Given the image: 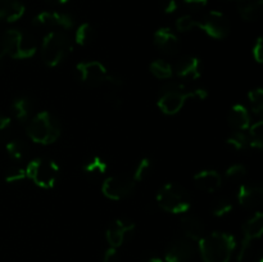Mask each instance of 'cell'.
<instances>
[{
    "label": "cell",
    "instance_id": "39",
    "mask_svg": "<svg viewBox=\"0 0 263 262\" xmlns=\"http://www.w3.org/2000/svg\"><path fill=\"white\" fill-rule=\"evenodd\" d=\"M162 7H163V12L166 13V14H172V13L176 12L179 5H177L176 0H164Z\"/></svg>",
    "mask_w": 263,
    "mask_h": 262
},
{
    "label": "cell",
    "instance_id": "31",
    "mask_svg": "<svg viewBox=\"0 0 263 262\" xmlns=\"http://www.w3.org/2000/svg\"><path fill=\"white\" fill-rule=\"evenodd\" d=\"M151 170H152V159L148 158V157L141 158L140 161H139L138 166H136L135 171H134L133 174V179L135 180L136 184L143 181L144 179H146V176L149 175Z\"/></svg>",
    "mask_w": 263,
    "mask_h": 262
},
{
    "label": "cell",
    "instance_id": "9",
    "mask_svg": "<svg viewBox=\"0 0 263 262\" xmlns=\"http://www.w3.org/2000/svg\"><path fill=\"white\" fill-rule=\"evenodd\" d=\"M136 182L133 176L126 175H115L103 181L102 193L110 200H121L130 197L135 192Z\"/></svg>",
    "mask_w": 263,
    "mask_h": 262
},
{
    "label": "cell",
    "instance_id": "14",
    "mask_svg": "<svg viewBox=\"0 0 263 262\" xmlns=\"http://www.w3.org/2000/svg\"><path fill=\"white\" fill-rule=\"evenodd\" d=\"M135 230V223L128 220L118 218L115 220L105 231V239H107L109 247L118 248L125 243L126 238L134 233Z\"/></svg>",
    "mask_w": 263,
    "mask_h": 262
},
{
    "label": "cell",
    "instance_id": "12",
    "mask_svg": "<svg viewBox=\"0 0 263 262\" xmlns=\"http://www.w3.org/2000/svg\"><path fill=\"white\" fill-rule=\"evenodd\" d=\"M197 254V246L190 239L179 238L168 244L164 252V262H190Z\"/></svg>",
    "mask_w": 263,
    "mask_h": 262
},
{
    "label": "cell",
    "instance_id": "2",
    "mask_svg": "<svg viewBox=\"0 0 263 262\" xmlns=\"http://www.w3.org/2000/svg\"><path fill=\"white\" fill-rule=\"evenodd\" d=\"M235 247V238L225 231H213L198 241L203 262H229Z\"/></svg>",
    "mask_w": 263,
    "mask_h": 262
},
{
    "label": "cell",
    "instance_id": "1",
    "mask_svg": "<svg viewBox=\"0 0 263 262\" xmlns=\"http://www.w3.org/2000/svg\"><path fill=\"white\" fill-rule=\"evenodd\" d=\"M208 97L207 90L203 87L189 86L181 82H171L161 89L157 99L159 110L167 116L177 115L184 108L187 99L203 100Z\"/></svg>",
    "mask_w": 263,
    "mask_h": 262
},
{
    "label": "cell",
    "instance_id": "21",
    "mask_svg": "<svg viewBox=\"0 0 263 262\" xmlns=\"http://www.w3.org/2000/svg\"><path fill=\"white\" fill-rule=\"evenodd\" d=\"M26 7L22 0H0V21L17 22L23 17Z\"/></svg>",
    "mask_w": 263,
    "mask_h": 262
},
{
    "label": "cell",
    "instance_id": "24",
    "mask_svg": "<svg viewBox=\"0 0 263 262\" xmlns=\"http://www.w3.org/2000/svg\"><path fill=\"white\" fill-rule=\"evenodd\" d=\"M108 163L99 156H91L82 166V171L89 177H99L107 172Z\"/></svg>",
    "mask_w": 263,
    "mask_h": 262
},
{
    "label": "cell",
    "instance_id": "32",
    "mask_svg": "<svg viewBox=\"0 0 263 262\" xmlns=\"http://www.w3.org/2000/svg\"><path fill=\"white\" fill-rule=\"evenodd\" d=\"M233 208L234 205L230 199H228V198H220V199L213 202L211 211H212V213L216 217H223V216L229 215L233 211Z\"/></svg>",
    "mask_w": 263,
    "mask_h": 262
},
{
    "label": "cell",
    "instance_id": "36",
    "mask_svg": "<svg viewBox=\"0 0 263 262\" xmlns=\"http://www.w3.org/2000/svg\"><path fill=\"white\" fill-rule=\"evenodd\" d=\"M252 54H253V58L256 59V62L262 63L263 61V40L262 38H257L256 43L253 44V48H252Z\"/></svg>",
    "mask_w": 263,
    "mask_h": 262
},
{
    "label": "cell",
    "instance_id": "34",
    "mask_svg": "<svg viewBox=\"0 0 263 262\" xmlns=\"http://www.w3.org/2000/svg\"><path fill=\"white\" fill-rule=\"evenodd\" d=\"M246 175H247V167L240 163L231 164V166L228 167L225 171V177L228 180H231V181H236V180L243 179Z\"/></svg>",
    "mask_w": 263,
    "mask_h": 262
},
{
    "label": "cell",
    "instance_id": "37",
    "mask_svg": "<svg viewBox=\"0 0 263 262\" xmlns=\"http://www.w3.org/2000/svg\"><path fill=\"white\" fill-rule=\"evenodd\" d=\"M10 125H12V121L10 117L4 115H0V139L5 138L8 135L10 130Z\"/></svg>",
    "mask_w": 263,
    "mask_h": 262
},
{
    "label": "cell",
    "instance_id": "7",
    "mask_svg": "<svg viewBox=\"0 0 263 262\" xmlns=\"http://www.w3.org/2000/svg\"><path fill=\"white\" fill-rule=\"evenodd\" d=\"M26 177L41 189H51L59 176V166L49 158H35L25 169Z\"/></svg>",
    "mask_w": 263,
    "mask_h": 262
},
{
    "label": "cell",
    "instance_id": "25",
    "mask_svg": "<svg viewBox=\"0 0 263 262\" xmlns=\"http://www.w3.org/2000/svg\"><path fill=\"white\" fill-rule=\"evenodd\" d=\"M151 73L159 80H168L174 76V66L164 59H156L149 66Z\"/></svg>",
    "mask_w": 263,
    "mask_h": 262
},
{
    "label": "cell",
    "instance_id": "22",
    "mask_svg": "<svg viewBox=\"0 0 263 262\" xmlns=\"http://www.w3.org/2000/svg\"><path fill=\"white\" fill-rule=\"evenodd\" d=\"M238 10L244 21L258 20L263 10V0H238Z\"/></svg>",
    "mask_w": 263,
    "mask_h": 262
},
{
    "label": "cell",
    "instance_id": "8",
    "mask_svg": "<svg viewBox=\"0 0 263 262\" xmlns=\"http://www.w3.org/2000/svg\"><path fill=\"white\" fill-rule=\"evenodd\" d=\"M74 74L79 81L90 87H107L115 77L98 61L80 62L74 68Z\"/></svg>",
    "mask_w": 263,
    "mask_h": 262
},
{
    "label": "cell",
    "instance_id": "20",
    "mask_svg": "<svg viewBox=\"0 0 263 262\" xmlns=\"http://www.w3.org/2000/svg\"><path fill=\"white\" fill-rule=\"evenodd\" d=\"M180 228H181L185 238L190 239L192 241H199L205 235L204 225L195 216H182L181 220H180Z\"/></svg>",
    "mask_w": 263,
    "mask_h": 262
},
{
    "label": "cell",
    "instance_id": "15",
    "mask_svg": "<svg viewBox=\"0 0 263 262\" xmlns=\"http://www.w3.org/2000/svg\"><path fill=\"white\" fill-rule=\"evenodd\" d=\"M153 43L161 53L175 55L180 50V39L170 27H161L154 32Z\"/></svg>",
    "mask_w": 263,
    "mask_h": 262
},
{
    "label": "cell",
    "instance_id": "35",
    "mask_svg": "<svg viewBox=\"0 0 263 262\" xmlns=\"http://www.w3.org/2000/svg\"><path fill=\"white\" fill-rule=\"evenodd\" d=\"M26 179V171L22 167H13V169L8 170L5 174V181L9 184H14V182L23 181Z\"/></svg>",
    "mask_w": 263,
    "mask_h": 262
},
{
    "label": "cell",
    "instance_id": "5",
    "mask_svg": "<svg viewBox=\"0 0 263 262\" xmlns=\"http://www.w3.org/2000/svg\"><path fill=\"white\" fill-rule=\"evenodd\" d=\"M73 43L62 31H51L44 36L41 43V59L48 67H57L69 55Z\"/></svg>",
    "mask_w": 263,
    "mask_h": 262
},
{
    "label": "cell",
    "instance_id": "13",
    "mask_svg": "<svg viewBox=\"0 0 263 262\" xmlns=\"http://www.w3.org/2000/svg\"><path fill=\"white\" fill-rule=\"evenodd\" d=\"M32 22L33 25L40 26V27L62 28V30H71L74 25L73 18L69 14L61 12H48V10L36 14Z\"/></svg>",
    "mask_w": 263,
    "mask_h": 262
},
{
    "label": "cell",
    "instance_id": "45",
    "mask_svg": "<svg viewBox=\"0 0 263 262\" xmlns=\"http://www.w3.org/2000/svg\"><path fill=\"white\" fill-rule=\"evenodd\" d=\"M236 2H238V0H236Z\"/></svg>",
    "mask_w": 263,
    "mask_h": 262
},
{
    "label": "cell",
    "instance_id": "41",
    "mask_svg": "<svg viewBox=\"0 0 263 262\" xmlns=\"http://www.w3.org/2000/svg\"><path fill=\"white\" fill-rule=\"evenodd\" d=\"M144 262H164V261H163V259L159 258V257H157V256H149V257H146L145 261H144Z\"/></svg>",
    "mask_w": 263,
    "mask_h": 262
},
{
    "label": "cell",
    "instance_id": "44",
    "mask_svg": "<svg viewBox=\"0 0 263 262\" xmlns=\"http://www.w3.org/2000/svg\"><path fill=\"white\" fill-rule=\"evenodd\" d=\"M257 262H263V258H262V257H261V258H258V261H257Z\"/></svg>",
    "mask_w": 263,
    "mask_h": 262
},
{
    "label": "cell",
    "instance_id": "23",
    "mask_svg": "<svg viewBox=\"0 0 263 262\" xmlns=\"http://www.w3.org/2000/svg\"><path fill=\"white\" fill-rule=\"evenodd\" d=\"M33 103L28 97H18L15 98L12 104L13 116L17 118L20 122H26L30 118L32 112Z\"/></svg>",
    "mask_w": 263,
    "mask_h": 262
},
{
    "label": "cell",
    "instance_id": "4",
    "mask_svg": "<svg viewBox=\"0 0 263 262\" xmlns=\"http://www.w3.org/2000/svg\"><path fill=\"white\" fill-rule=\"evenodd\" d=\"M0 51L7 58L28 59L32 58L37 51V45L21 30L10 28L3 33L0 39Z\"/></svg>",
    "mask_w": 263,
    "mask_h": 262
},
{
    "label": "cell",
    "instance_id": "16",
    "mask_svg": "<svg viewBox=\"0 0 263 262\" xmlns=\"http://www.w3.org/2000/svg\"><path fill=\"white\" fill-rule=\"evenodd\" d=\"M203 72V63L198 57L195 55H186L182 57L181 59L177 61V63L174 67V73L179 79L192 81L197 80L202 76Z\"/></svg>",
    "mask_w": 263,
    "mask_h": 262
},
{
    "label": "cell",
    "instance_id": "6",
    "mask_svg": "<svg viewBox=\"0 0 263 262\" xmlns=\"http://www.w3.org/2000/svg\"><path fill=\"white\" fill-rule=\"evenodd\" d=\"M157 204L166 212L181 215L186 213L192 207V197L181 185L167 182L157 193Z\"/></svg>",
    "mask_w": 263,
    "mask_h": 262
},
{
    "label": "cell",
    "instance_id": "11",
    "mask_svg": "<svg viewBox=\"0 0 263 262\" xmlns=\"http://www.w3.org/2000/svg\"><path fill=\"white\" fill-rule=\"evenodd\" d=\"M263 234V213L256 212L246 221L243 226V240L238 253V261L241 262L248 256L252 243L259 239Z\"/></svg>",
    "mask_w": 263,
    "mask_h": 262
},
{
    "label": "cell",
    "instance_id": "33",
    "mask_svg": "<svg viewBox=\"0 0 263 262\" xmlns=\"http://www.w3.org/2000/svg\"><path fill=\"white\" fill-rule=\"evenodd\" d=\"M175 26H176V30L179 31V32L185 33V32H189V31L194 30V28H197L198 21L195 20L194 17H192L190 14H185V15H181V17L177 18Z\"/></svg>",
    "mask_w": 263,
    "mask_h": 262
},
{
    "label": "cell",
    "instance_id": "10",
    "mask_svg": "<svg viewBox=\"0 0 263 262\" xmlns=\"http://www.w3.org/2000/svg\"><path fill=\"white\" fill-rule=\"evenodd\" d=\"M198 28L204 31L210 38L216 40H222L228 38L230 32V23L226 15L218 10H212L203 17L202 21H198Z\"/></svg>",
    "mask_w": 263,
    "mask_h": 262
},
{
    "label": "cell",
    "instance_id": "3",
    "mask_svg": "<svg viewBox=\"0 0 263 262\" xmlns=\"http://www.w3.org/2000/svg\"><path fill=\"white\" fill-rule=\"evenodd\" d=\"M27 135L33 143L41 145H50L55 143L61 136V123L53 113L41 110L33 116L27 123Z\"/></svg>",
    "mask_w": 263,
    "mask_h": 262
},
{
    "label": "cell",
    "instance_id": "43",
    "mask_svg": "<svg viewBox=\"0 0 263 262\" xmlns=\"http://www.w3.org/2000/svg\"><path fill=\"white\" fill-rule=\"evenodd\" d=\"M5 58H7V57L4 55V54L2 53V51H0V69L3 68V66H4V63H5Z\"/></svg>",
    "mask_w": 263,
    "mask_h": 262
},
{
    "label": "cell",
    "instance_id": "27",
    "mask_svg": "<svg viewBox=\"0 0 263 262\" xmlns=\"http://www.w3.org/2000/svg\"><path fill=\"white\" fill-rule=\"evenodd\" d=\"M5 151L9 154L10 158L15 159V161H22L27 157L28 145L21 139H14V140H10L9 143H7Z\"/></svg>",
    "mask_w": 263,
    "mask_h": 262
},
{
    "label": "cell",
    "instance_id": "40",
    "mask_svg": "<svg viewBox=\"0 0 263 262\" xmlns=\"http://www.w3.org/2000/svg\"><path fill=\"white\" fill-rule=\"evenodd\" d=\"M182 2L192 9H202L208 4V0H182Z\"/></svg>",
    "mask_w": 263,
    "mask_h": 262
},
{
    "label": "cell",
    "instance_id": "28",
    "mask_svg": "<svg viewBox=\"0 0 263 262\" xmlns=\"http://www.w3.org/2000/svg\"><path fill=\"white\" fill-rule=\"evenodd\" d=\"M249 146L254 149H261L263 146V121H257L249 126Z\"/></svg>",
    "mask_w": 263,
    "mask_h": 262
},
{
    "label": "cell",
    "instance_id": "29",
    "mask_svg": "<svg viewBox=\"0 0 263 262\" xmlns=\"http://www.w3.org/2000/svg\"><path fill=\"white\" fill-rule=\"evenodd\" d=\"M248 100L251 109L254 115L261 116L263 113V90L262 87H256L248 92Z\"/></svg>",
    "mask_w": 263,
    "mask_h": 262
},
{
    "label": "cell",
    "instance_id": "26",
    "mask_svg": "<svg viewBox=\"0 0 263 262\" xmlns=\"http://www.w3.org/2000/svg\"><path fill=\"white\" fill-rule=\"evenodd\" d=\"M95 30L89 22H84L77 27L74 32V43L80 46H87L94 41Z\"/></svg>",
    "mask_w": 263,
    "mask_h": 262
},
{
    "label": "cell",
    "instance_id": "17",
    "mask_svg": "<svg viewBox=\"0 0 263 262\" xmlns=\"http://www.w3.org/2000/svg\"><path fill=\"white\" fill-rule=\"evenodd\" d=\"M263 200V188L258 184H244L238 190V203L244 208H256Z\"/></svg>",
    "mask_w": 263,
    "mask_h": 262
},
{
    "label": "cell",
    "instance_id": "30",
    "mask_svg": "<svg viewBox=\"0 0 263 262\" xmlns=\"http://www.w3.org/2000/svg\"><path fill=\"white\" fill-rule=\"evenodd\" d=\"M226 143L234 151H243L249 145V139L244 131H234L228 138Z\"/></svg>",
    "mask_w": 263,
    "mask_h": 262
},
{
    "label": "cell",
    "instance_id": "18",
    "mask_svg": "<svg viewBox=\"0 0 263 262\" xmlns=\"http://www.w3.org/2000/svg\"><path fill=\"white\" fill-rule=\"evenodd\" d=\"M194 185L205 193H215L222 185V176L216 170H202L193 177Z\"/></svg>",
    "mask_w": 263,
    "mask_h": 262
},
{
    "label": "cell",
    "instance_id": "42",
    "mask_svg": "<svg viewBox=\"0 0 263 262\" xmlns=\"http://www.w3.org/2000/svg\"><path fill=\"white\" fill-rule=\"evenodd\" d=\"M45 2L50 3V4H55V5H63L66 3H68L69 0H45Z\"/></svg>",
    "mask_w": 263,
    "mask_h": 262
},
{
    "label": "cell",
    "instance_id": "38",
    "mask_svg": "<svg viewBox=\"0 0 263 262\" xmlns=\"http://www.w3.org/2000/svg\"><path fill=\"white\" fill-rule=\"evenodd\" d=\"M103 262H118L117 248L109 247L103 256Z\"/></svg>",
    "mask_w": 263,
    "mask_h": 262
},
{
    "label": "cell",
    "instance_id": "19",
    "mask_svg": "<svg viewBox=\"0 0 263 262\" xmlns=\"http://www.w3.org/2000/svg\"><path fill=\"white\" fill-rule=\"evenodd\" d=\"M228 121L230 127L235 131H246L252 125L249 110L247 109L246 105L240 104V103H236L230 108Z\"/></svg>",
    "mask_w": 263,
    "mask_h": 262
}]
</instances>
